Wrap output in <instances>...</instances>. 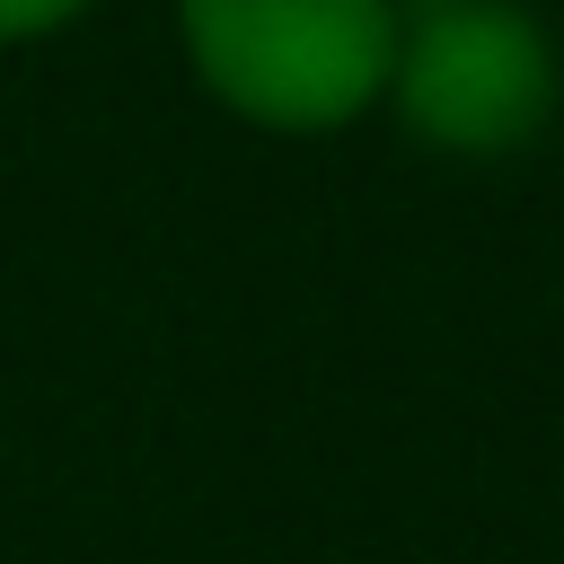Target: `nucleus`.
I'll return each instance as SVG.
<instances>
[{
	"mask_svg": "<svg viewBox=\"0 0 564 564\" xmlns=\"http://www.w3.org/2000/svg\"><path fill=\"white\" fill-rule=\"evenodd\" d=\"M97 0H0V53L9 44H44V35H62V26H79Z\"/></svg>",
	"mask_w": 564,
	"mask_h": 564,
	"instance_id": "3",
	"label": "nucleus"
},
{
	"mask_svg": "<svg viewBox=\"0 0 564 564\" xmlns=\"http://www.w3.org/2000/svg\"><path fill=\"white\" fill-rule=\"evenodd\" d=\"M185 70L220 115L282 141H326L379 115L397 0H176Z\"/></svg>",
	"mask_w": 564,
	"mask_h": 564,
	"instance_id": "1",
	"label": "nucleus"
},
{
	"mask_svg": "<svg viewBox=\"0 0 564 564\" xmlns=\"http://www.w3.org/2000/svg\"><path fill=\"white\" fill-rule=\"evenodd\" d=\"M379 106L441 159H511L555 123L564 53L529 0H397Z\"/></svg>",
	"mask_w": 564,
	"mask_h": 564,
	"instance_id": "2",
	"label": "nucleus"
}]
</instances>
